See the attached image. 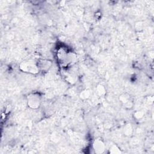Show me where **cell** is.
Here are the masks:
<instances>
[{"mask_svg":"<svg viewBox=\"0 0 154 154\" xmlns=\"http://www.w3.org/2000/svg\"><path fill=\"white\" fill-rule=\"evenodd\" d=\"M94 149L96 153H102L104 150V145L102 142L97 140L94 143Z\"/></svg>","mask_w":154,"mask_h":154,"instance_id":"7a4b0ae2","label":"cell"},{"mask_svg":"<svg viewBox=\"0 0 154 154\" xmlns=\"http://www.w3.org/2000/svg\"><path fill=\"white\" fill-rule=\"evenodd\" d=\"M29 102L30 106L33 108H37L40 104V99L39 97L36 95H33L30 97L29 100Z\"/></svg>","mask_w":154,"mask_h":154,"instance_id":"6da1fadb","label":"cell"}]
</instances>
